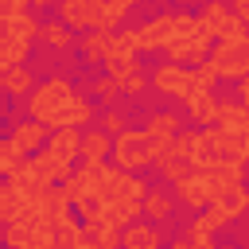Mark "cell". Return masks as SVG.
<instances>
[{"instance_id":"1","label":"cell","mask_w":249,"mask_h":249,"mask_svg":"<svg viewBox=\"0 0 249 249\" xmlns=\"http://www.w3.org/2000/svg\"><path fill=\"white\" fill-rule=\"evenodd\" d=\"M31 117L43 121L47 128H62V124L86 128L93 121V101L74 93L66 78H47L43 86L31 89Z\"/></svg>"},{"instance_id":"2","label":"cell","mask_w":249,"mask_h":249,"mask_svg":"<svg viewBox=\"0 0 249 249\" xmlns=\"http://www.w3.org/2000/svg\"><path fill=\"white\" fill-rule=\"evenodd\" d=\"M167 140H171V136H160V132H152V128H121V132L113 136L109 160H113L117 167H124V171H144V167H152V163L163 160Z\"/></svg>"},{"instance_id":"3","label":"cell","mask_w":249,"mask_h":249,"mask_svg":"<svg viewBox=\"0 0 249 249\" xmlns=\"http://www.w3.org/2000/svg\"><path fill=\"white\" fill-rule=\"evenodd\" d=\"M206 62L218 70V78H245L249 74V35L241 39H214Z\"/></svg>"},{"instance_id":"4","label":"cell","mask_w":249,"mask_h":249,"mask_svg":"<svg viewBox=\"0 0 249 249\" xmlns=\"http://www.w3.org/2000/svg\"><path fill=\"white\" fill-rule=\"evenodd\" d=\"M210 47H214V35H210L206 27H195L191 35H171V39L163 43L167 58H171V62H187V66H198V62L210 54Z\"/></svg>"},{"instance_id":"5","label":"cell","mask_w":249,"mask_h":249,"mask_svg":"<svg viewBox=\"0 0 249 249\" xmlns=\"http://www.w3.org/2000/svg\"><path fill=\"white\" fill-rule=\"evenodd\" d=\"M152 86L160 89V93H167V97H179V101H187L198 86H195V66H183V62H163L156 74H152Z\"/></svg>"},{"instance_id":"6","label":"cell","mask_w":249,"mask_h":249,"mask_svg":"<svg viewBox=\"0 0 249 249\" xmlns=\"http://www.w3.org/2000/svg\"><path fill=\"white\" fill-rule=\"evenodd\" d=\"M62 4V23H70L74 31L82 27H109L105 23V0H54Z\"/></svg>"},{"instance_id":"7","label":"cell","mask_w":249,"mask_h":249,"mask_svg":"<svg viewBox=\"0 0 249 249\" xmlns=\"http://www.w3.org/2000/svg\"><path fill=\"white\" fill-rule=\"evenodd\" d=\"M210 132H214V156L218 160H233V163H245L249 160V128L210 124Z\"/></svg>"},{"instance_id":"8","label":"cell","mask_w":249,"mask_h":249,"mask_svg":"<svg viewBox=\"0 0 249 249\" xmlns=\"http://www.w3.org/2000/svg\"><path fill=\"white\" fill-rule=\"evenodd\" d=\"M47 132H51V128H47L43 121L27 117V121H23V124H16V128H12V136H8V140H12V152H16L19 160H27L31 152H39V148L47 144Z\"/></svg>"},{"instance_id":"9","label":"cell","mask_w":249,"mask_h":249,"mask_svg":"<svg viewBox=\"0 0 249 249\" xmlns=\"http://www.w3.org/2000/svg\"><path fill=\"white\" fill-rule=\"evenodd\" d=\"M171 23H175V12H163V16L148 19V23H140V27L132 31L136 51H156V47H163V43L171 39Z\"/></svg>"},{"instance_id":"10","label":"cell","mask_w":249,"mask_h":249,"mask_svg":"<svg viewBox=\"0 0 249 249\" xmlns=\"http://www.w3.org/2000/svg\"><path fill=\"white\" fill-rule=\"evenodd\" d=\"M27 167H31V175H35L39 187H47V183H62V179L70 175V163H62V160L51 156L47 148L31 152V156H27Z\"/></svg>"},{"instance_id":"11","label":"cell","mask_w":249,"mask_h":249,"mask_svg":"<svg viewBox=\"0 0 249 249\" xmlns=\"http://www.w3.org/2000/svg\"><path fill=\"white\" fill-rule=\"evenodd\" d=\"M51 156H58L62 163H74L78 160V148H82V128L74 124H62V128H51L47 132V144H43Z\"/></svg>"},{"instance_id":"12","label":"cell","mask_w":249,"mask_h":249,"mask_svg":"<svg viewBox=\"0 0 249 249\" xmlns=\"http://www.w3.org/2000/svg\"><path fill=\"white\" fill-rule=\"evenodd\" d=\"M171 187H175V198H179L183 206H191V210H202V206L210 202V195H206V179H202V171H187V175H183V179H175Z\"/></svg>"},{"instance_id":"13","label":"cell","mask_w":249,"mask_h":249,"mask_svg":"<svg viewBox=\"0 0 249 249\" xmlns=\"http://www.w3.org/2000/svg\"><path fill=\"white\" fill-rule=\"evenodd\" d=\"M109 148H113V136H109L105 128H86V132H82L78 160H82V163H109Z\"/></svg>"},{"instance_id":"14","label":"cell","mask_w":249,"mask_h":249,"mask_svg":"<svg viewBox=\"0 0 249 249\" xmlns=\"http://www.w3.org/2000/svg\"><path fill=\"white\" fill-rule=\"evenodd\" d=\"M109 35H113V27H82V31H78V51H82V58H86V62H101L105 51H109Z\"/></svg>"},{"instance_id":"15","label":"cell","mask_w":249,"mask_h":249,"mask_svg":"<svg viewBox=\"0 0 249 249\" xmlns=\"http://www.w3.org/2000/svg\"><path fill=\"white\" fill-rule=\"evenodd\" d=\"M121 245H124V249H156V245H160V230H156L152 222L136 218V222L121 226Z\"/></svg>"},{"instance_id":"16","label":"cell","mask_w":249,"mask_h":249,"mask_svg":"<svg viewBox=\"0 0 249 249\" xmlns=\"http://www.w3.org/2000/svg\"><path fill=\"white\" fill-rule=\"evenodd\" d=\"M0 89L12 93V97H23V93L35 89V78H31V70H27L23 62H12V66H4V74H0Z\"/></svg>"},{"instance_id":"17","label":"cell","mask_w":249,"mask_h":249,"mask_svg":"<svg viewBox=\"0 0 249 249\" xmlns=\"http://www.w3.org/2000/svg\"><path fill=\"white\" fill-rule=\"evenodd\" d=\"M214 109H218V97H214V89H195L191 97H187V113H191V124H210L214 121Z\"/></svg>"},{"instance_id":"18","label":"cell","mask_w":249,"mask_h":249,"mask_svg":"<svg viewBox=\"0 0 249 249\" xmlns=\"http://www.w3.org/2000/svg\"><path fill=\"white\" fill-rule=\"evenodd\" d=\"M230 218H237V214H245L249 210V191H245V183H226L222 191H218V198H214Z\"/></svg>"},{"instance_id":"19","label":"cell","mask_w":249,"mask_h":249,"mask_svg":"<svg viewBox=\"0 0 249 249\" xmlns=\"http://www.w3.org/2000/svg\"><path fill=\"white\" fill-rule=\"evenodd\" d=\"M23 202H27V198H23V195L16 191V183L4 175V179H0V222H4V226L16 222V218L23 214Z\"/></svg>"},{"instance_id":"20","label":"cell","mask_w":249,"mask_h":249,"mask_svg":"<svg viewBox=\"0 0 249 249\" xmlns=\"http://www.w3.org/2000/svg\"><path fill=\"white\" fill-rule=\"evenodd\" d=\"M171 206H175V198L167 191L148 187L144 191V202H140V218H171Z\"/></svg>"},{"instance_id":"21","label":"cell","mask_w":249,"mask_h":249,"mask_svg":"<svg viewBox=\"0 0 249 249\" xmlns=\"http://www.w3.org/2000/svg\"><path fill=\"white\" fill-rule=\"evenodd\" d=\"M210 124H222V128H249V109H245L241 101H218Z\"/></svg>"},{"instance_id":"22","label":"cell","mask_w":249,"mask_h":249,"mask_svg":"<svg viewBox=\"0 0 249 249\" xmlns=\"http://www.w3.org/2000/svg\"><path fill=\"white\" fill-rule=\"evenodd\" d=\"M230 12H233V8H230L226 0H206V4H202V12H195V16H198V27H206V31L218 39V27L226 23V16H230Z\"/></svg>"},{"instance_id":"23","label":"cell","mask_w":249,"mask_h":249,"mask_svg":"<svg viewBox=\"0 0 249 249\" xmlns=\"http://www.w3.org/2000/svg\"><path fill=\"white\" fill-rule=\"evenodd\" d=\"M0 31H8V35H16V39H35L39 35V23H35V16L31 12H16V16H8V19H0Z\"/></svg>"},{"instance_id":"24","label":"cell","mask_w":249,"mask_h":249,"mask_svg":"<svg viewBox=\"0 0 249 249\" xmlns=\"http://www.w3.org/2000/svg\"><path fill=\"white\" fill-rule=\"evenodd\" d=\"M39 35H43L51 47H58V51H66V47H74V43H78V31H74L70 23H62V19H54V23L39 27Z\"/></svg>"},{"instance_id":"25","label":"cell","mask_w":249,"mask_h":249,"mask_svg":"<svg viewBox=\"0 0 249 249\" xmlns=\"http://www.w3.org/2000/svg\"><path fill=\"white\" fill-rule=\"evenodd\" d=\"M27 54H31V43H27V39H16V35L0 31V58H4V66L27 62Z\"/></svg>"},{"instance_id":"26","label":"cell","mask_w":249,"mask_h":249,"mask_svg":"<svg viewBox=\"0 0 249 249\" xmlns=\"http://www.w3.org/2000/svg\"><path fill=\"white\" fill-rule=\"evenodd\" d=\"M230 222H233V218H230L218 202H206V206H202V214L195 218V226H198V230H210V233H214V230H222V226H230Z\"/></svg>"},{"instance_id":"27","label":"cell","mask_w":249,"mask_h":249,"mask_svg":"<svg viewBox=\"0 0 249 249\" xmlns=\"http://www.w3.org/2000/svg\"><path fill=\"white\" fill-rule=\"evenodd\" d=\"M148 128L160 132V136H175L183 128V117H175V113H152L148 117Z\"/></svg>"},{"instance_id":"28","label":"cell","mask_w":249,"mask_h":249,"mask_svg":"<svg viewBox=\"0 0 249 249\" xmlns=\"http://www.w3.org/2000/svg\"><path fill=\"white\" fill-rule=\"evenodd\" d=\"M101 62H105V70H109V78H117V82H121L124 74H132V70L140 66V62H136V54H128V58H121V54H105Z\"/></svg>"},{"instance_id":"29","label":"cell","mask_w":249,"mask_h":249,"mask_svg":"<svg viewBox=\"0 0 249 249\" xmlns=\"http://www.w3.org/2000/svg\"><path fill=\"white\" fill-rule=\"evenodd\" d=\"M54 245L58 249H78V222H54Z\"/></svg>"},{"instance_id":"30","label":"cell","mask_w":249,"mask_h":249,"mask_svg":"<svg viewBox=\"0 0 249 249\" xmlns=\"http://www.w3.org/2000/svg\"><path fill=\"white\" fill-rule=\"evenodd\" d=\"M140 0H105V23L109 27H117L121 19H124V12H132Z\"/></svg>"},{"instance_id":"31","label":"cell","mask_w":249,"mask_h":249,"mask_svg":"<svg viewBox=\"0 0 249 249\" xmlns=\"http://www.w3.org/2000/svg\"><path fill=\"white\" fill-rule=\"evenodd\" d=\"M195 86H198V89H214V86H218V70H214L206 58L195 66Z\"/></svg>"},{"instance_id":"32","label":"cell","mask_w":249,"mask_h":249,"mask_svg":"<svg viewBox=\"0 0 249 249\" xmlns=\"http://www.w3.org/2000/svg\"><path fill=\"white\" fill-rule=\"evenodd\" d=\"M144 86H148V78H144V70H140V66H136L132 74H124V78H121V93H124V97L144 93Z\"/></svg>"},{"instance_id":"33","label":"cell","mask_w":249,"mask_h":249,"mask_svg":"<svg viewBox=\"0 0 249 249\" xmlns=\"http://www.w3.org/2000/svg\"><path fill=\"white\" fill-rule=\"evenodd\" d=\"M93 93H97V97H101V101H117V97H121V82H117V78H109V74H105V78H101V82H93Z\"/></svg>"},{"instance_id":"34","label":"cell","mask_w":249,"mask_h":249,"mask_svg":"<svg viewBox=\"0 0 249 249\" xmlns=\"http://www.w3.org/2000/svg\"><path fill=\"white\" fill-rule=\"evenodd\" d=\"M198 27V16L195 12H175V23H171V35H191Z\"/></svg>"},{"instance_id":"35","label":"cell","mask_w":249,"mask_h":249,"mask_svg":"<svg viewBox=\"0 0 249 249\" xmlns=\"http://www.w3.org/2000/svg\"><path fill=\"white\" fill-rule=\"evenodd\" d=\"M187 245H198V249H214V233H210V230H198V226H191V233H187Z\"/></svg>"},{"instance_id":"36","label":"cell","mask_w":249,"mask_h":249,"mask_svg":"<svg viewBox=\"0 0 249 249\" xmlns=\"http://www.w3.org/2000/svg\"><path fill=\"white\" fill-rule=\"evenodd\" d=\"M12 163H19V156L12 152V140H0V175H8Z\"/></svg>"},{"instance_id":"37","label":"cell","mask_w":249,"mask_h":249,"mask_svg":"<svg viewBox=\"0 0 249 249\" xmlns=\"http://www.w3.org/2000/svg\"><path fill=\"white\" fill-rule=\"evenodd\" d=\"M101 128H105L109 136H117V132L124 128V117H121V113H105V117H101Z\"/></svg>"},{"instance_id":"38","label":"cell","mask_w":249,"mask_h":249,"mask_svg":"<svg viewBox=\"0 0 249 249\" xmlns=\"http://www.w3.org/2000/svg\"><path fill=\"white\" fill-rule=\"evenodd\" d=\"M16 12H27V0H0V19H8Z\"/></svg>"},{"instance_id":"39","label":"cell","mask_w":249,"mask_h":249,"mask_svg":"<svg viewBox=\"0 0 249 249\" xmlns=\"http://www.w3.org/2000/svg\"><path fill=\"white\" fill-rule=\"evenodd\" d=\"M237 93H241V105L249 109V74H245V78H237Z\"/></svg>"},{"instance_id":"40","label":"cell","mask_w":249,"mask_h":249,"mask_svg":"<svg viewBox=\"0 0 249 249\" xmlns=\"http://www.w3.org/2000/svg\"><path fill=\"white\" fill-rule=\"evenodd\" d=\"M31 8H47V4H54V0H27Z\"/></svg>"},{"instance_id":"41","label":"cell","mask_w":249,"mask_h":249,"mask_svg":"<svg viewBox=\"0 0 249 249\" xmlns=\"http://www.w3.org/2000/svg\"><path fill=\"white\" fill-rule=\"evenodd\" d=\"M0 74H4V58H0Z\"/></svg>"}]
</instances>
